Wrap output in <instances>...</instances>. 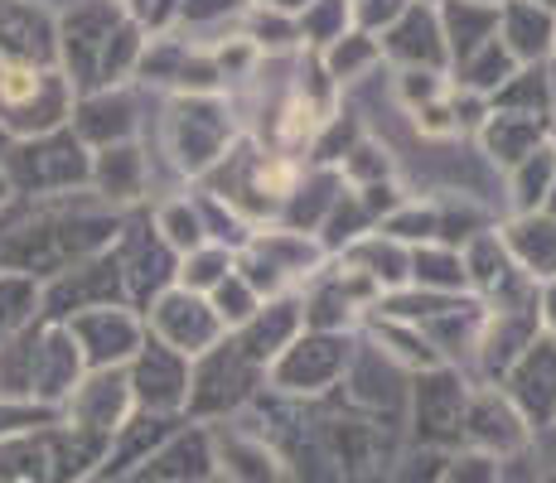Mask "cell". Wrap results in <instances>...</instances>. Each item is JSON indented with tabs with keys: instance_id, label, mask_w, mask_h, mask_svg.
<instances>
[{
	"instance_id": "1",
	"label": "cell",
	"mask_w": 556,
	"mask_h": 483,
	"mask_svg": "<svg viewBox=\"0 0 556 483\" xmlns=\"http://www.w3.org/2000/svg\"><path fill=\"white\" fill-rule=\"evenodd\" d=\"M73 82L59 63H10L0 59V131L5 141H39L73 122Z\"/></svg>"
},
{
	"instance_id": "5",
	"label": "cell",
	"mask_w": 556,
	"mask_h": 483,
	"mask_svg": "<svg viewBox=\"0 0 556 483\" xmlns=\"http://www.w3.org/2000/svg\"><path fill=\"white\" fill-rule=\"evenodd\" d=\"M151 325H155V339L165 343V348L185 353V358H203V353L213 348V339H218V329H223L208 300L194 295V290H179V285L155 300Z\"/></svg>"
},
{
	"instance_id": "2",
	"label": "cell",
	"mask_w": 556,
	"mask_h": 483,
	"mask_svg": "<svg viewBox=\"0 0 556 483\" xmlns=\"http://www.w3.org/2000/svg\"><path fill=\"white\" fill-rule=\"evenodd\" d=\"M106 440L83 431H25L0 440V483H78L102 459Z\"/></svg>"
},
{
	"instance_id": "7",
	"label": "cell",
	"mask_w": 556,
	"mask_h": 483,
	"mask_svg": "<svg viewBox=\"0 0 556 483\" xmlns=\"http://www.w3.org/2000/svg\"><path fill=\"white\" fill-rule=\"evenodd\" d=\"M126 411H131V382H126L122 368H102L92 372L88 386L68 396V421L73 431L83 435H98V440H112L116 431L126 425Z\"/></svg>"
},
{
	"instance_id": "22",
	"label": "cell",
	"mask_w": 556,
	"mask_h": 483,
	"mask_svg": "<svg viewBox=\"0 0 556 483\" xmlns=\"http://www.w3.org/2000/svg\"><path fill=\"white\" fill-rule=\"evenodd\" d=\"M547 445H552V465H556V431H552V440H547Z\"/></svg>"
},
{
	"instance_id": "20",
	"label": "cell",
	"mask_w": 556,
	"mask_h": 483,
	"mask_svg": "<svg viewBox=\"0 0 556 483\" xmlns=\"http://www.w3.org/2000/svg\"><path fill=\"white\" fill-rule=\"evenodd\" d=\"M532 5H542V10H547V15H552V10H556V0H532Z\"/></svg>"
},
{
	"instance_id": "17",
	"label": "cell",
	"mask_w": 556,
	"mask_h": 483,
	"mask_svg": "<svg viewBox=\"0 0 556 483\" xmlns=\"http://www.w3.org/2000/svg\"><path fill=\"white\" fill-rule=\"evenodd\" d=\"M155 232L165 238V246H175V252H194V246H203L208 238H203V223L199 213L189 208V203H165V208L155 213Z\"/></svg>"
},
{
	"instance_id": "16",
	"label": "cell",
	"mask_w": 556,
	"mask_h": 483,
	"mask_svg": "<svg viewBox=\"0 0 556 483\" xmlns=\"http://www.w3.org/2000/svg\"><path fill=\"white\" fill-rule=\"evenodd\" d=\"M518 169V208L522 213H532L538 203H547V189H552V179H556V150L552 145H542V150H532L522 165H513Z\"/></svg>"
},
{
	"instance_id": "13",
	"label": "cell",
	"mask_w": 556,
	"mask_h": 483,
	"mask_svg": "<svg viewBox=\"0 0 556 483\" xmlns=\"http://www.w3.org/2000/svg\"><path fill=\"white\" fill-rule=\"evenodd\" d=\"M441 25H435V15H421V10H406V20L397 29H392L388 39V53H397L406 63H426V68H435V63H445V45H441Z\"/></svg>"
},
{
	"instance_id": "10",
	"label": "cell",
	"mask_w": 556,
	"mask_h": 483,
	"mask_svg": "<svg viewBox=\"0 0 556 483\" xmlns=\"http://www.w3.org/2000/svg\"><path fill=\"white\" fill-rule=\"evenodd\" d=\"M552 39H556V29H552V15L542 5H532V0H508V5H498V45H504L518 63L547 53Z\"/></svg>"
},
{
	"instance_id": "4",
	"label": "cell",
	"mask_w": 556,
	"mask_h": 483,
	"mask_svg": "<svg viewBox=\"0 0 556 483\" xmlns=\"http://www.w3.org/2000/svg\"><path fill=\"white\" fill-rule=\"evenodd\" d=\"M126 382H131V402L151 416L189 406V358L165 348L160 339H146L141 348H136V368Z\"/></svg>"
},
{
	"instance_id": "14",
	"label": "cell",
	"mask_w": 556,
	"mask_h": 483,
	"mask_svg": "<svg viewBox=\"0 0 556 483\" xmlns=\"http://www.w3.org/2000/svg\"><path fill=\"white\" fill-rule=\"evenodd\" d=\"M88 179H98V189L106 199H136V193H141V155H136V145L122 141V145L98 150Z\"/></svg>"
},
{
	"instance_id": "23",
	"label": "cell",
	"mask_w": 556,
	"mask_h": 483,
	"mask_svg": "<svg viewBox=\"0 0 556 483\" xmlns=\"http://www.w3.org/2000/svg\"><path fill=\"white\" fill-rule=\"evenodd\" d=\"M547 483H556V474H547Z\"/></svg>"
},
{
	"instance_id": "9",
	"label": "cell",
	"mask_w": 556,
	"mask_h": 483,
	"mask_svg": "<svg viewBox=\"0 0 556 483\" xmlns=\"http://www.w3.org/2000/svg\"><path fill=\"white\" fill-rule=\"evenodd\" d=\"M465 435L475 440L484 455H508V449L528 445V421L522 411L498 392H479L475 402L465 406Z\"/></svg>"
},
{
	"instance_id": "21",
	"label": "cell",
	"mask_w": 556,
	"mask_h": 483,
	"mask_svg": "<svg viewBox=\"0 0 556 483\" xmlns=\"http://www.w3.org/2000/svg\"><path fill=\"white\" fill-rule=\"evenodd\" d=\"M5 193H10V185H5V175H0V203H5Z\"/></svg>"
},
{
	"instance_id": "12",
	"label": "cell",
	"mask_w": 556,
	"mask_h": 483,
	"mask_svg": "<svg viewBox=\"0 0 556 483\" xmlns=\"http://www.w3.org/2000/svg\"><path fill=\"white\" fill-rule=\"evenodd\" d=\"M465 392L455 386V378H426L416 382V421L426 425V440L431 431H451V435H465Z\"/></svg>"
},
{
	"instance_id": "11",
	"label": "cell",
	"mask_w": 556,
	"mask_h": 483,
	"mask_svg": "<svg viewBox=\"0 0 556 483\" xmlns=\"http://www.w3.org/2000/svg\"><path fill=\"white\" fill-rule=\"evenodd\" d=\"M213 449H218V469L228 483H276L281 479V465L276 455L262 445V440L248 435H213Z\"/></svg>"
},
{
	"instance_id": "18",
	"label": "cell",
	"mask_w": 556,
	"mask_h": 483,
	"mask_svg": "<svg viewBox=\"0 0 556 483\" xmlns=\"http://www.w3.org/2000/svg\"><path fill=\"white\" fill-rule=\"evenodd\" d=\"M252 189L262 193V199H291L295 189H301V165H295L291 155H256L252 165Z\"/></svg>"
},
{
	"instance_id": "19",
	"label": "cell",
	"mask_w": 556,
	"mask_h": 483,
	"mask_svg": "<svg viewBox=\"0 0 556 483\" xmlns=\"http://www.w3.org/2000/svg\"><path fill=\"white\" fill-rule=\"evenodd\" d=\"M329 116H319V106L309 102L305 92H291L281 106V145H305L315 141V131L325 126Z\"/></svg>"
},
{
	"instance_id": "3",
	"label": "cell",
	"mask_w": 556,
	"mask_h": 483,
	"mask_svg": "<svg viewBox=\"0 0 556 483\" xmlns=\"http://www.w3.org/2000/svg\"><path fill=\"white\" fill-rule=\"evenodd\" d=\"M92 165L83 160V141L78 136H39V141H20L15 160H10V179L25 185L29 193H53L68 189L73 179H88Z\"/></svg>"
},
{
	"instance_id": "6",
	"label": "cell",
	"mask_w": 556,
	"mask_h": 483,
	"mask_svg": "<svg viewBox=\"0 0 556 483\" xmlns=\"http://www.w3.org/2000/svg\"><path fill=\"white\" fill-rule=\"evenodd\" d=\"M344 363H349V343L339 334H319L315 329V334H301L271 363V378L286 392H325L344 372Z\"/></svg>"
},
{
	"instance_id": "15",
	"label": "cell",
	"mask_w": 556,
	"mask_h": 483,
	"mask_svg": "<svg viewBox=\"0 0 556 483\" xmlns=\"http://www.w3.org/2000/svg\"><path fill=\"white\" fill-rule=\"evenodd\" d=\"M232 276V256L223 252V246L203 242L194 246V252L185 256V271H179V290H194V295H203V290L223 285Z\"/></svg>"
},
{
	"instance_id": "8",
	"label": "cell",
	"mask_w": 556,
	"mask_h": 483,
	"mask_svg": "<svg viewBox=\"0 0 556 483\" xmlns=\"http://www.w3.org/2000/svg\"><path fill=\"white\" fill-rule=\"evenodd\" d=\"M0 59L59 63V25L35 0H0Z\"/></svg>"
}]
</instances>
